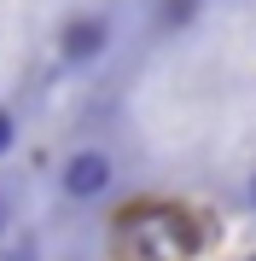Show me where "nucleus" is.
<instances>
[{
	"label": "nucleus",
	"instance_id": "nucleus-1",
	"mask_svg": "<svg viewBox=\"0 0 256 261\" xmlns=\"http://www.w3.org/2000/svg\"><path fill=\"white\" fill-rule=\"evenodd\" d=\"M123 261H192L204 250V232L180 203H134L117 221Z\"/></svg>",
	"mask_w": 256,
	"mask_h": 261
},
{
	"label": "nucleus",
	"instance_id": "nucleus-2",
	"mask_svg": "<svg viewBox=\"0 0 256 261\" xmlns=\"http://www.w3.org/2000/svg\"><path fill=\"white\" fill-rule=\"evenodd\" d=\"M105 41H111L105 18H70L64 29H58V53H64L70 64H94V58L105 53Z\"/></svg>",
	"mask_w": 256,
	"mask_h": 261
},
{
	"label": "nucleus",
	"instance_id": "nucleus-3",
	"mask_svg": "<svg viewBox=\"0 0 256 261\" xmlns=\"http://www.w3.org/2000/svg\"><path fill=\"white\" fill-rule=\"evenodd\" d=\"M64 192H70V197H99V192H111V157H105V151H76V157L64 163Z\"/></svg>",
	"mask_w": 256,
	"mask_h": 261
},
{
	"label": "nucleus",
	"instance_id": "nucleus-4",
	"mask_svg": "<svg viewBox=\"0 0 256 261\" xmlns=\"http://www.w3.org/2000/svg\"><path fill=\"white\" fill-rule=\"evenodd\" d=\"M157 18H163V29H187L192 18H198V0H163Z\"/></svg>",
	"mask_w": 256,
	"mask_h": 261
},
{
	"label": "nucleus",
	"instance_id": "nucleus-5",
	"mask_svg": "<svg viewBox=\"0 0 256 261\" xmlns=\"http://www.w3.org/2000/svg\"><path fill=\"white\" fill-rule=\"evenodd\" d=\"M12 140H18V122H12V111H0V157L12 151Z\"/></svg>",
	"mask_w": 256,
	"mask_h": 261
},
{
	"label": "nucleus",
	"instance_id": "nucleus-6",
	"mask_svg": "<svg viewBox=\"0 0 256 261\" xmlns=\"http://www.w3.org/2000/svg\"><path fill=\"white\" fill-rule=\"evenodd\" d=\"M250 209H256V174H250Z\"/></svg>",
	"mask_w": 256,
	"mask_h": 261
},
{
	"label": "nucleus",
	"instance_id": "nucleus-7",
	"mask_svg": "<svg viewBox=\"0 0 256 261\" xmlns=\"http://www.w3.org/2000/svg\"><path fill=\"white\" fill-rule=\"evenodd\" d=\"M0 221H6V203H0Z\"/></svg>",
	"mask_w": 256,
	"mask_h": 261
},
{
	"label": "nucleus",
	"instance_id": "nucleus-8",
	"mask_svg": "<svg viewBox=\"0 0 256 261\" xmlns=\"http://www.w3.org/2000/svg\"><path fill=\"white\" fill-rule=\"evenodd\" d=\"M250 261H256V255H250Z\"/></svg>",
	"mask_w": 256,
	"mask_h": 261
}]
</instances>
